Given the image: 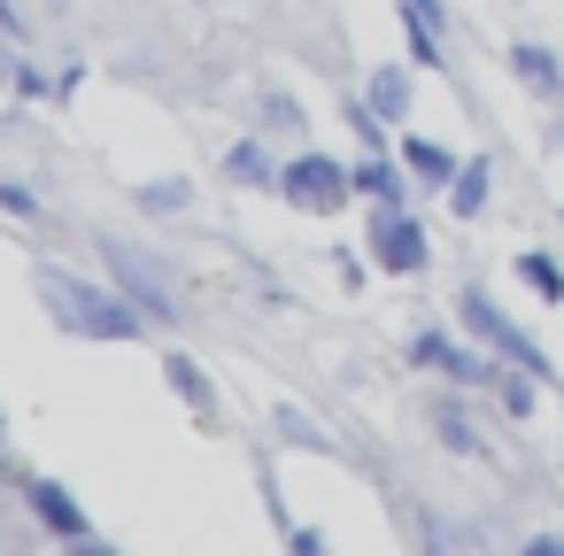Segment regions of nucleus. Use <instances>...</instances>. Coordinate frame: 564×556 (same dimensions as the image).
I'll return each instance as SVG.
<instances>
[{
	"label": "nucleus",
	"mask_w": 564,
	"mask_h": 556,
	"mask_svg": "<svg viewBox=\"0 0 564 556\" xmlns=\"http://www.w3.org/2000/svg\"><path fill=\"white\" fill-rule=\"evenodd\" d=\"M40 302L78 340H140V309L117 302V294H101V286H86V279H70V271H40Z\"/></svg>",
	"instance_id": "1"
},
{
	"label": "nucleus",
	"mask_w": 564,
	"mask_h": 556,
	"mask_svg": "<svg viewBox=\"0 0 564 556\" xmlns=\"http://www.w3.org/2000/svg\"><path fill=\"white\" fill-rule=\"evenodd\" d=\"M456 325H464V332H471L487 356H502V363H518V371L549 379V356H541V340H525V332H518V325H510V317H502V309H495L479 286H464V294H456Z\"/></svg>",
	"instance_id": "2"
},
{
	"label": "nucleus",
	"mask_w": 564,
	"mask_h": 556,
	"mask_svg": "<svg viewBox=\"0 0 564 556\" xmlns=\"http://www.w3.org/2000/svg\"><path fill=\"white\" fill-rule=\"evenodd\" d=\"M279 194H286L294 209H310V217H333V209L356 194V178H348L333 155H294V163L279 171Z\"/></svg>",
	"instance_id": "3"
},
{
	"label": "nucleus",
	"mask_w": 564,
	"mask_h": 556,
	"mask_svg": "<svg viewBox=\"0 0 564 556\" xmlns=\"http://www.w3.org/2000/svg\"><path fill=\"white\" fill-rule=\"evenodd\" d=\"M410 363H417V371H441V379H456V386H495V371H502V356H471V348H456L448 332H417V340H410Z\"/></svg>",
	"instance_id": "4"
},
{
	"label": "nucleus",
	"mask_w": 564,
	"mask_h": 556,
	"mask_svg": "<svg viewBox=\"0 0 564 556\" xmlns=\"http://www.w3.org/2000/svg\"><path fill=\"white\" fill-rule=\"evenodd\" d=\"M371 255H379V271H394V279L425 271V225H417L410 209H379V217H371Z\"/></svg>",
	"instance_id": "5"
},
{
	"label": "nucleus",
	"mask_w": 564,
	"mask_h": 556,
	"mask_svg": "<svg viewBox=\"0 0 564 556\" xmlns=\"http://www.w3.org/2000/svg\"><path fill=\"white\" fill-rule=\"evenodd\" d=\"M101 255H109V271L124 279V294H132L148 317H171V286L148 271V255H140V248H124V240H101Z\"/></svg>",
	"instance_id": "6"
},
{
	"label": "nucleus",
	"mask_w": 564,
	"mask_h": 556,
	"mask_svg": "<svg viewBox=\"0 0 564 556\" xmlns=\"http://www.w3.org/2000/svg\"><path fill=\"white\" fill-rule=\"evenodd\" d=\"M32 510H40V525H55L63 541H94V525H86V510L70 502V487L40 479V487H32Z\"/></svg>",
	"instance_id": "7"
},
{
	"label": "nucleus",
	"mask_w": 564,
	"mask_h": 556,
	"mask_svg": "<svg viewBox=\"0 0 564 556\" xmlns=\"http://www.w3.org/2000/svg\"><path fill=\"white\" fill-rule=\"evenodd\" d=\"M402 171H410V178H417V186H433V194H448V178H456V155H448V148H433V140H417V132H410V140H402Z\"/></svg>",
	"instance_id": "8"
},
{
	"label": "nucleus",
	"mask_w": 564,
	"mask_h": 556,
	"mask_svg": "<svg viewBox=\"0 0 564 556\" xmlns=\"http://www.w3.org/2000/svg\"><path fill=\"white\" fill-rule=\"evenodd\" d=\"M510 70H518V86H533V94H556V86H564V63H556L549 47H533V40L510 47Z\"/></svg>",
	"instance_id": "9"
},
{
	"label": "nucleus",
	"mask_w": 564,
	"mask_h": 556,
	"mask_svg": "<svg viewBox=\"0 0 564 556\" xmlns=\"http://www.w3.org/2000/svg\"><path fill=\"white\" fill-rule=\"evenodd\" d=\"M487 194H495V171H487V163H456V178H448V209H456V217H479Z\"/></svg>",
	"instance_id": "10"
},
{
	"label": "nucleus",
	"mask_w": 564,
	"mask_h": 556,
	"mask_svg": "<svg viewBox=\"0 0 564 556\" xmlns=\"http://www.w3.org/2000/svg\"><path fill=\"white\" fill-rule=\"evenodd\" d=\"M433 433H441L456 456H487V433H479V425H471L456 402H433Z\"/></svg>",
	"instance_id": "11"
},
{
	"label": "nucleus",
	"mask_w": 564,
	"mask_h": 556,
	"mask_svg": "<svg viewBox=\"0 0 564 556\" xmlns=\"http://www.w3.org/2000/svg\"><path fill=\"white\" fill-rule=\"evenodd\" d=\"M518 279H525L541 302H564V263H556L549 248H525V255H518Z\"/></svg>",
	"instance_id": "12"
},
{
	"label": "nucleus",
	"mask_w": 564,
	"mask_h": 556,
	"mask_svg": "<svg viewBox=\"0 0 564 556\" xmlns=\"http://www.w3.org/2000/svg\"><path fill=\"white\" fill-rule=\"evenodd\" d=\"M364 101H371L387 124H402V117H410V78H402V70H371V94H364Z\"/></svg>",
	"instance_id": "13"
},
{
	"label": "nucleus",
	"mask_w": 564,
	"mask_h": 556,
	"mask_svg": "<svg viewBox=\"0 0 564 556\" xmlns=\"http://www.w3.org/2000/svg\"><path fill=\"white\" fill-rule=\"evenodd\" d=\"M225 171H232L240 186H279V171H271V155H263V140H240V148L225 155Z\"/></svg>",
	"instance_id": "14"
},
{
	"label": "nucleus",
	"mask_w": 564,
	"mask_h": 556,
	"mask_svg": "<svg viewBox=\"0 0 564 556\" xmlns=\"http://www.w3.org/2000/svg\"><path fill=\"white\" fill-rule=\"evenodd\" d=\"M348 178H356V194H371L379 209H402V178H394L387 163H356Z\"/></svg>",
	"instance_id": "15"
},
{
	"label": "nucleus",
	"mask_w": 564,
	"mask_h": 556,
	"mask_svg": "<svg viewBox=\"0 0 564 556\" xmlns=\"http://www.w3.org/2000/svg\"><path fill=\"white\" fill-rule=\"evenodd\" d=\"M186 194H194L186 178H155V186H140V209H155V217H178V209H186Z\"/></svg>",
	"instance_id": "16"
},
{
	"label": "nucleus",
	"mask_w": 564,
	"mask_h": 556,
	"mask_svg": "<svg viewBox=\"0 0 564 556\" xmlns=\"http://www.w3.org/2000/svg\"><path fill=\"white\" fill-rule=\"evenodd\" d=\"M163 379H171L194 410H209V379H202V363H194V356H171V371H163Z\"/></svg>",
	"instance_id": "17"
},
{
	"label": "nucleus",
	"mask_w": 564,
	"mask_h": 556,
	"mask_svg": "<svg viewBox=\"0 0 564 556\" xmlns=\"http://www.w3.org/2000/svg\"><path fill=\"white\" fill-rule=\"evenodd\" d=\"M263 117H271V124H286V132H302V109H294L286 94H263Z\"/></svg>",
	"instance_id": "18"
},
{
	"label": "nucleus",
	"mask_w": 564,
	"mask_h": 556,
	"mask_svg": "<svg viewBox=\"0 0 564 556\" xmlns=\"http://www.w3.org/2000/svg\"><path fill=\"white\" fill-rule=\"evenodd\" d=\"M525 556H564V533H525Z\"/></svg>",
	"instance_id": "19"
},
{
	"label": "nucleus",
	"mask_w": 564,
	"mask_h": 556,
	"mask_svg": "<svg viewBox=\"0 0 564 556\" xmlns=\"http://www.w3.org/2000/svg\"><path fill=\"white\" fill-rule=\"evenodd\" d=\"M556 109H564V86H556Z\"/></svg>",
	"instance_id": "20"
}]
</instances>
